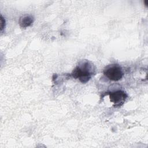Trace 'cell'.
<instances>
[{"instance_id": "1", "label": "cell", "mask_w": 148, "mask_h": 148, "mask_svg": "<svg viewBox=\"0 0 148 148\" xmlns=\"http://www.w3.org/2000/svg\"><path fill=\"white\" fill-rule=\"evenodd\" d=\"M94 73L92 65L88 61H85L76 66L71 73L72 76L83 83L89 81Z\"/></svg>"}, {"instance_id": "2", "label": "cell", "mask_w": 148, "mask_h": 148, "mask_svg": "<svg viewBox=\"0 0 148 148\" xmlns=\"http://www.w3.org/2000/svg\"><path fill=\"white\" fill-rule=\"evenodd\" d=\"M103 74L108 79L114 82L121 80L123 76L122 68L118 64H112L106 67Z\"/></svg>"}, {"instance_id": "3", "label": "cell", "mask_w": 148, "mask_h": 148, "mask_svg": "<svg viewBox=\"0 0 148 148\" xmlns=\"http://www.w3.org/2000/svg\"><path fill=\"white\" fill-rule=\"evenodd\" d=\"M109 95L110 102H113L115 105V106H120L128 97L126 92L122 90L110 92Z\"/></svg>"}, {"instance_id": "4", "label": "cell", "mask_w": 148, "mask_h": 148, "mask_svg": "<svg viewBox=\"0 0 148 148\" xmlns=\"http://www.w3.org/2000/svg\"><path fill=\"white\" fill-rule=\"evenodd\" d=\"M34 19L33 16L31 15H27L20 17V18L19 19L18 23L20 27L23 28H25L31 25V24L34 22Z\"/></svg>"}, {"instance_id": "5", "label": "cell", "mask_w": 148, "mask_h": 148, "mask_svg": "<svg viewBox=\"0 0 148 148\" xmlns=\"http://www.w3.org/2000/svg\"><path fill=\"white\" fill-rule=\"evenodd\" d=\"M5 24H6V21L5 19L3 17V16L1 15V31L2 32L3 30L5 29Z\"/></svg>"}]
</instances>
